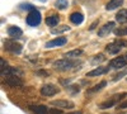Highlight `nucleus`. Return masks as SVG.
Returning a JSON list of instances; mask_svg holds the SVG:
<instances>
[{"mask_svg":"<svg viewBox=\"0 0 127 114\" xmlns=\"http://www.w3.org/2000/svg\"><path fill=\"white\" fill-rule=\"evenodd\" d=\"M78 65H80L79 61H72L70 58H61V60H57L55 61L54 64H52V66H54L55 70L57 71H67V70H71L74 67H76Z\"/></svg>","mask_w":127,"mask_h":114,"instance_id":"obj_1","label":"nucleus"},{"mask_svg":"<svg viewBox=\"0 0 127 114\" xmlns=\"http://www.w3.org/2000/svg\"><path fill=\"white\" fill-rule=\"evenodd\" d=\"M27 24L28 25H31V27H37V25H39V23H41V20H42V17H41V13L38 12L37 9H34V10H31V12L28 13V15H27Z\"/></svg>","mask_w":127,"mask_h":114,"instance_id":"obj_2","label":"nucleus"},{"mask_svg":"<svg viewBox=\"0 0 127 114\" xmlns=\"http://www.w3.org/2000/svg\"><path fill=\"white\" fill-rule=\"evenodd\" d=\"M4 48L6 51H9V52H12V53H20L22 52V45L15 42L14 39H6L5 42H4Z\"/></svg>","mask_w":127,"mask_h":114,"instance_id":"obj_3","label":"nucleus"},{"mask_svg":"<svg viewBox=\"0 0 127 114\" xmlns=\"http://www.w3.org/2000/svg\"><path fill=\"white\" fill-rule=\"evenodd\" d=\"M59 92H60V89L52 84H46L41 88V95L42 96H54V95L59 94Z\"/></svg>","mask_w":127,"mask_h":114,"instance_id":"obj_4","label":"nucleus"},{"mask_svg":"<svg viewBox=\"0 0 127 114\" xmlns=\"http://www.w3.org/2000/svg\"><path fill=\"white\" fill-rule=\"evenodd\" d=\"M127 65V60L126 57H116L113 60H111L109 62V68H113V70H121L123 67H126Z\"/></svg>","mask_w":127,"mask_h":114,"instance_id":"obj_5","label":"nucleus"},{"mask_svg":"<svg viewBox=\"0 0 127 114\" xmlns=\"http://www.w3.org/2000/svg\"><path fill=\"white\" fill-rule=\"evenodd\" d=\"M66 42H67L66 37H56V38H54V39L48 41V42L45 45V47H46V48L61 47V46H64V45H66Z\"/></svg>","mask_w":127,"mask_h":114,"instance_id":"obj_6","label":"nucleus"},{"mask_svg":"<svg viewBox=\"0 0 127 114\" xmlns=\"http://www.w3.org/2000/svg\"><path fill=\"white\" fill-rule=\"evenodd\" d=\"M5 84L9 85L10 88H19V86H23V80L20 79L17 75L13 76H6L5 79Z\"/></svg>","mask_w":127,"mask_h":114,"instance_id":"obj_7","label":"nucleus"},{"mask_svg":"<svg viewBox=\"0 0 127 114\" xmlns=\"http://www.w3.org/2000/svg\"><path fill=\"white\" fill-rule=\"evenodd\" d=\"M51 105L56 107V108H61V109H71L74 108V103L69 100H52Z\"/></svg>","mask_w":127,"mask_h":114,"instance_id":"obj_8","label":"nucleus"},{"mask_svg":"<svg viewBox=\"0 0 127 114\" xmlns=\"http://www.w3.org/2000/svg\"><path fill=\"white\" fill-rule=\"evenodd\" d=\"M112 30H114V22H108L107 24L100 27V29L98 30V36L99 37H105V36H108Z\"/></svg>","mask_w":127,"mask_h":114,"instance_id":"obj_9","label":"nucleus"},{"mask_svg":"<svg viewBox=\"0 0 127 114\" xmlns=\"http://www.w3.org/2000/svg\"><path fill=\"white\" fill-rule=\"evenodd\" d=\"M23 34V30L20 29L19 27L17 25H12L8 28V36L12 38V39H15V38H20Z\"/></svg>","mask_w":127,"mask_h":114,"instance_id":"obj_10","label":"nucleus"},{"mask_svg":"<svg viewBox=\"0 0 127 114\" xmlns=\"http://www.w3.org/2000/svg\"><path fill=\"white\" fill-rule=\"evenodd\" d=\"M29 109L34 114H51V112H52V109L46 105H31Z\"/></svg>","mask_w":127,"mask_h":114,"instance_id":"obj_11","label":"nucleus"},{"mask_svg":"<svg viewBox=\"0 0 127 114\" xmlns=\"http://www.w3.org/2000/svg\"><path fill=\"white\" fill-rule=\"evenodd\" d=\"M108 71H109V66H108V67H103V66H100V67H97V68H94V70L89 71L88 74H87V77L100 76V75H103V74H107Z\"/></svg>","mask_w":127,"mask_h":114,"instance_id":"obj_12","label":"nucleus"},{"mask_svg":"<svg viewBox=\"0 0 127 114\" xmlns=\"http://www.w3.org/2000/svg\"><path fill=\"white\" fill-rule=\"evenodd\" d=\"M83 20H84V15L81 13H79V12H74V13L70 14V22L72 24L79 25V24L83 23Z\"/></svg>","mask_w":127,"mask_h":114,"instance_id":"obj_13","label":"nucleus"},{"mask_svg":"<svg viewBox=\"0 0 127 114\" xmlns=\"http://www.w3.org/2000/svg\"><path fill=\"white\" fill-rule=\"evenodd\" d=\"M122 4H123V0H109V1L105 4V10L111 12V10H114V9L122 6Z\"/></svg>","mask_w":127,"mask_h":114,"instance_id":"obj_14","label":"nucleus"},{"mask_svg":"<svg viewBox=\"0 0 127 114\" xmlns=\"http://www.w3.org/2000/svg\"><path fill=\"white\" fill-rule=\"evenodd\" d=\"M116 20H117V23L126 24L127 23V9H121L120 12L116 14Z\"/></svg>","mask_w":127,"mask_h":114,"instance_id":"obj_15","label":"nucleus"},{"mask_svg":"<svg viewBox=\"0 0 127 114\" xmlns=\"http://www.w3.org/2000/svg\"><path fill=\"white\" fill-rule=\"evenodd\" d=\"M60 22V15L57 14H51L50 17L46 18V24L50 27H56Z\"/></svg>","mask_w":127,"mask_h":114,"instance_id":"obj_16","label":"nucleus"},{"mask_svg":"<svg viewBox=\"0 0 127 114\" xmlns=\"http://www.w3.org/2000/svg\"><path fill=\"white\" fill-rule=\"evenodd\" d=\"M105 51H107L108 53H111V55H117L120 51H121V47L116 42H112V43L105 46Z\"/></svg>","mask_w":127,"mask_h":114,"instance_id":"obj_17","label":"nucleus"},{"mask_svg":"<svg viewBox=\"0 0 127 114\" xmlns=\"http://www.w3.org/2000/svg\"><path fill=\"white\" fill-rule=\"evenodd\" d=\"M20 74H22V71H20L18 67H12V66H10V67H8L4 72H3V76H13V75H17V76H19Z\"/></svg>","mask_w":127,"mask_h":114,"instance_id":"obj_18","label":"nucleus"},{"mask_svg":"<svg viewBox=\"0 0 127 114\" xmlns=\"http://www.w3.org/2000/svg\"><path fill=\"white\" fill-rule=\"evenodd\" d=\"M116 104H117V101H116V99L112 96L109 100H105V101H103L102 104L99 105V108H100V109H109V108L114 107Z\"/></svg>","mask_w":127,"mask_h":114,"instance_id":"obj_19","label":"nucleus"},{"mask_svg":"<svg viewBox=\"0 0 127 114\" xmlns=\"http://www.w3.org/2000/svg\"><path fill=\"white\" fill-rule=\"evenodd\" d=\"M114 34L117 36V37H123V36H127V24L125 25H121V27H117V28H114Z\"/></svg>","mask_w":127,"mask_h":114,"instance_id":"obj_20","label":"nucleus"},{"mask_svg":"<svg viewBox=\"0 0 127 114\" xmlns=\"http://www.w3.org/2000/svg\"><path fill=\"white\" fill-rule=\"evenodd\" d=\"M104 86H107V81H100L98 85H95V86H93V88H90V89H88V94H92V92H97V91H100Z\"/></svg>","mask_w":127,"mask_h":114,"instance_id":"obj_21","label":"nucleus"},{"mask_svg":"<svg viewBox=\"0 0 127 114\" xmlns=\"http://www.w3.org/2000/svg\"><path fill=\"white\" fill-rule=\"evenodd\" d=\"M81 53H83V49H72V51H69V52L65 53V57L66 58H76Z\"/></svg>","mask_w":127,"mask_h":114,"instance_id":"obj_22","label":"nucleus"},{"mask_svg":"<svg viewBox=\"0 0 127 114\" xmlns=\"http://www.w3.org/2000/svg\"><path fill=\"white\" fill-rule=\"evenodd\" d=\"M67 0H56L55 1V8L59 10H64L65 8H67Z\"/></svg>","mask_w":127,"mask_h":114,"instance_id":"obj_23","label":"nucleus"},{"mask_svg":"<svg viewBox=\"0 0 127 114\" xmlns=\"http://www.w3.org/2000/svg\"><path fill=\"white\" fill-rule=\"evenodd\" d=\"M70 29V27H67V25H61L60 28H52L51 29V32L54 33V34H57V33H61V32H65V30H69Z\"/></svg>","mask_w":127,"mask_h":114,"instance_id":"obj_24","label":"nucleus"},{"mask_svg":"<svg viewBox=\"0 0 127 114\" xmlns=\"http://www.w3.org/2000/svg\"><path fill=\"white\" fill-rule=\"evenodd\" d=\"M66 90L70 91L71 94L74 95V94H78V92L80 91V88L78 85H70V86H66Z\"/></svg>","mask_w":127,"mask_h":114,"instance_id":"obj_25","label":"nucleus"},{"mask_svg":"<svg viewBox=\"0 0 127 114\" xmlns=\"http://www.w3.org/2000/svg\"><path fill=\"white\" fill-rule=\"evenodd\" d=\"M104 60H105V58H104V55H103V53H99V55H97V56H94V58L92 60V64L95 65V64L102 62V61H104Z\"/></svg>","mask_w":127,"mask_h":114,"instance_id":"obj_26","label":"nucleus"},{"mask_svg":"<svg viewBox=\"0 0 127 114\" xmlns=\"http://www.w3.org/2000/svg\"><path fill=\"white\" fill-rule=\"evenodd\" d=\"M127 75V70H123V71H121V72H118V74H116L114 76H113V81H118V80H121L123 76H126Z\"/></svg>","mask_w":127,"mask_h":114,"instance_id":"obj_27","label":"nucleus"},{"mask_svg":"<svg viewBox=\"0 0 127 114\" xmlns=\"http://www.w3.org/2000/svg\"><path fill=\"white\" fill-rule=\"evenodd\" d=\"M116 43H117L121 48H123V47H127V41H125V39H116L114 41Z\"/></svg>","mask_w":127,"mask_h":114,"instance_id":"obj_28","label":"nucleus"},{"mask_svg":"<svg viewBox=\"0 0 127 114\" xmlns=\"http://www.w3.org/2000/svg\"><path fill=\"white\" fill-rule=\"evenodd\" d=\"M0 64H1V68H0V72L3 74V72L8 68V67H6V61H5V60L1 57V58H0Z\"/></svg>","mask_w":127,"mask_h":114,"instance_id":"obj_29","label":"nucleus"},{"mask_svg":"<svg viewBox=\"0 0 127 114\" xmlns=\"http://www.w3.org/2000/svg\"><path fill=\"white\" fill-rule=\"evenodd\" d=\"M117 109H127V100L122 101L121 104L118 105V108H117Z\"/></svg>","mask_w":127,"mask_h":114,"instance_id":"obj_30","label":"nucleus"},{"mask_svg":"<svg viewBox=\"0 0 127 114\" xmlns=\"http://www.w3.org/2000/svg\"><path fill=\"white\" fill-rule=\"evenodd\" d=\"M22 8H23V9H28V10H34V6L31 5V4H23Z\"/></svg>","mask_w":127,"mask_h":114,"instance_id":"obj_31","label":"nucleus"},{"mask_svg":"<svg viewBox=\"0 0 127 114\" xmlns=\"http://www.w3.org/2000/svg\"><path fill=\"white\" fill-rule=\"evenodd\" d=\"M37 75H41V76H48V72H47V71H37Z\"/></svg>","mask_w":127,"mask_h":114,"instance_id":"obj_32","label":"nucleus"},{"mask_svg":"<svg viewBox=\"0 0 127 114\" xmlns=\"http://www.w3.org/2000/svg\"><path fill=\"white\" fill-rule=\"evenodd\" d=\"M97 24H98V20H97V22H94V23L90 25V28H89V29H90V30H93V29L95 28V25H97Z\"/></svg>","mask_w":127,"mask_h":114,"instance_id":"obj_33","label":"nucleus"},{"mask_svg":"<svg viewBox=\"0 0 127 114\" xmlns=\"http://www.w3.org/2000/svg\"><path fill=\"white\" fill-rule=\"evenodd\" d=\"M67 114H81V112H71V113H67Z\"/></svg>","mask_w":127,"mask_h":114,"instance_id":"obj_34","label":"nucleus"},{"mask_svg":"<svg viewBox=\"0 0 127 114\" xmlns=\"http://www.w3.org/2000/svg\"><path fill=\"white\" fill-rule=\"evenodd\" d=\"M125 57H126V60H127V53H126V55H125Z\"/></svg>","mask_w":127,"mask_h":114,"instance_id":"obj_35","label":"nucleus"}]
</instances>
